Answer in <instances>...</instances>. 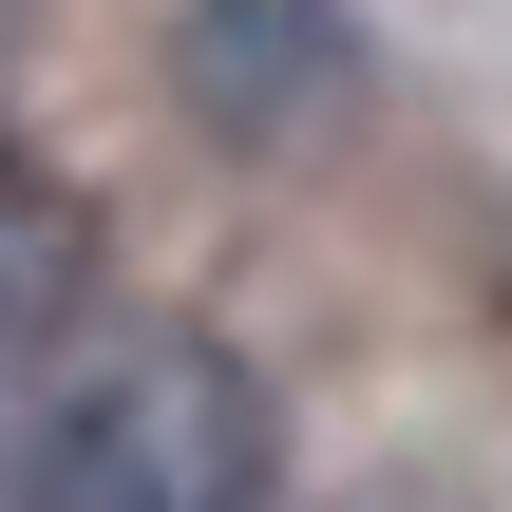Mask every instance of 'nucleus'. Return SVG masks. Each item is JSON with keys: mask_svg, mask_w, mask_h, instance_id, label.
<instances>
[{"mask_svg": "<svg viewBox=\"0 0 512 512\" xmlns=\"http://www.w3.org/2000/svg\"><path fill=\"white\" fill-rule=\"evenodd\" d=\"M0 512H285V418L228 342L133 323L0 437Z\"/></svg>", "mask_w": 512, "mask_h": 512, "instance_id": "nucleus-1", "label": "nucleus"}, {"mask_svg": "<svg viewBox=\"0 0 512 512\" xmlns=\"http://www.w3.org/2000/svg\"><path fill=\"white\" fill-rule=\"evenodd\" d=\"M323 76H342V0H190V38H171V95L209 133H285V95H323Z\"/></svg>", "mask_w": 512, "mask_h": 512, "instance_id": "nucleus-2", "label": "nucleus"}, {"mask_svg": "<svg viewBox=\"0 0 512 512\" xmlns=\"http://www.w3.org/2000/svg\"><path fill=\"white\" fill-rule=\"evenodd\" d=\"M76 285H95V228H76V190H38V171L0 152V380L76 342Z\"/></svg>", "mask_w": 512, "mask_h": 512, "instance_id": "nucleus-3", "label": "nucleus"}]
</instances>
